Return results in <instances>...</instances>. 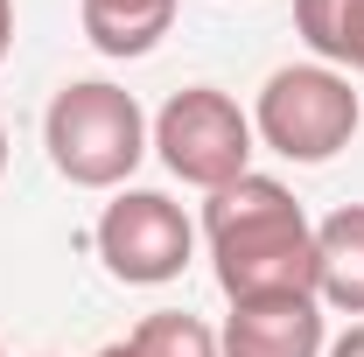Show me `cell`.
Listing matches in <instances>:
<instances>
[{"label": "cell", "instance_id": "cell-13", "mask_svg": "<svg viewBox=\"0 0 364 357\" xmlns=\"http://www.w3.org/2000/svg\"><path fill=\"white\" fill-rule=\"evenodd\" d=\"M98 357H134V343H105V351H98Z\"/></svg>", "mask_w": 364, "mask_h": 357}, {"label": "cell", "instance_id": "cell-12", "mask_svg": "<svg viewBox=\"0 0 364 357\" xmlns=\"http://www.w3.org/2000/svg\"><path fill=\"white\" fill-rule=\"evenodd\" d=\"M7 49H14V0H0V63H7Z\"/></svg>", "mask_w": 364, "mask_h": 357}, {"label": "cell", "instance_id": "cell-9", "mask_svg": "<svg viewBox=\"0 0 364 357\" xmlns=\"http://www.w3.org/2000/svg\"><path fill=\"white\" fill-rule=\"evenodd\" d=\"M294 28L329 70L364 78V0H294Z\"/></svg>", "mask_w": 364, "mask_h": 357}, {"label": "cell", "instance_id": "cell-1", "mask_svg": "<svg viewBox=\"0 0 364 357\" xmlns=\"http://www.w3.org/2000/svg\"><path fill=\"white\" fill-rule=\"evenodd\" d=\"M203 238L225 302H273V294H316V224L301 218L294 189L273 176H238L210 189Z\"/></svg>", "mask_w": 364, "mask_h": 357}, {"label": "cell", "instance_id": "cell-6", "mask_svg": "<svg viewBox=\"0 0 364 357\" xmlns=\"http://www.w3.org/2000/svg\"><path fill=\"white\" fill-rule=\"evenodd\" d=\"M218 351H225V357H322V351H329V336H322V302H316V294L231 302Z\"/></svg>", "mask_w": 364, "mask_h": 357}, {"label": "cell", "instance_id": "cell-4", "mask_svg": "<svg viewBox=\"0 0 364 357\" xmlns=\"http://www.w3.org/2000/svg\"><path fill=\"white\" fill-rule=\"evenodd\" d=\"M252 119L238 112V98L218 85H189L176 91L161 112H154V147H161V169L189 189H225V182L252 176Z\"/></svg>", "mask_w": 364, "mask_h": 357}, {"label": "cell", "instance_id": "cell-7", "mask_svg": "<svg viewBox=\"0 0 364 357\" xmlns=\"http://www.w3.org/2000/svg\"><path fill=\"white\" fill-rule=\"evenodd\" d=\"M316 302L364 315V203H343L316 224Z\"/></svg>", "mask_w": 364, "mask_h": 357}, {"label": "cell", "instance_id": "cell-5", "mask_svg": "<svg viewBox=\"0 0 364 357\" xmlns=\"http://www.w3.org/2000/svg\"><path fill=\"white\" fill-rule=\"evenodd\" d=\"M196 252V224L182 203H168L161 189H119L98 218V260L112 280L127 287H161L176 280Z\"/></svg>", "mask_w": 364, "mask_h": 357}, {"label": "cell", "instance_id": "cell-3", "mask_svg": "<svg viewBox=\"0 0 364 357\" xmlns=\"http://www.w3.org/2000/svg\"><path fill=\"white\" fill-rule=\"evenodd\" d=\"M358 119H364V105H358L343 70H329V63H280L267 78V91H259L252 134L267 140L273 154L316 169V161H336L350 147Z\"/></svg>", "mask_w": 364, "mask_h": 357}, {"label": "cell", "instance_id": "cell-10", "mask_svg": "<svg viewBox=\"0 0 364 357\" xmlns=\"http://www.w3.org/2000/svg\"><path fill=\"white\" fill-rule=\"evenodd\" d=\"M127 343H134V357H225L218 351V329L196 322V315H182V309H154Z\"/></svg>", "mask_w": 364, "mask_h": 357}, {"label": "cell", "instance_id": "cell-2", "mask_svg": "<svg viewBox=\"0 0 364 357\" xmlns=\"http://www.w3.org/2000/svg\"><path fill=\"white\" fill-rule=\"evenodd\" d=\"M43 147L49 169L77 189H119L140 169V154L154 147V127L140 112L134 91L105 85V78H77L49 98L43 112Z\"/></svg>", "mask_w": 364, "mask_h": 357}, {"label": "cell", "instance_id": "cell-14", "mask_svg": "<svg viewBox=\"0 0 364 357\" xmlns=\"http://www.w3.org/2000/svg\"><path fill=\"white\" fill-rule=\"evenodd\" d=\"M0 176H7V127H0Z\"/></svg>", "mask_w": 364, "mask_h": 357}, {"label": "cell", "instance_id": "cell-11", "mask_svg": "<svg viewBox=\"0 0 364 357\" xmlns=\"http://www.w3.org/2000/svg\"><path fill=\"white\" fill-rule=\"evenodd\" d=\"M322 357H364V322H350V329H343V336H336Z\"/></svg>", "mask_w": 364, "mask_h": 357}, {"label": "cell", "instance_id": "cell-8", "mask_svg": "<svg viewBox=\"0 0 364 357\" xmlns=\"http://www.w3.org/2000/svg\"><path fill=\"white\" fill-rule=\"evenodd\" d=\"M98 56H147L176 28V0H77Z\"/></svg>", "mask_w": 364, "mask_h": 357}]
</instances>
